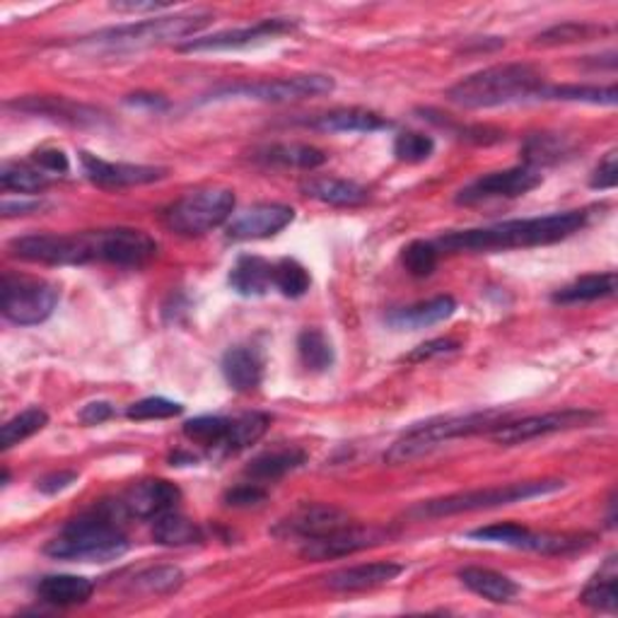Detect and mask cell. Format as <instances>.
Returning <instances> with one entry per match:
<instances>
[{
  "instance_id": "1",
  "label": "cell",
  "mask_w": 618,
  "mask_h": 618,
  "mask_svg": "<svg viewBox=\"0 0 618 618\" xmlns=\"http://www.w3.org/2000/svg\"><path fill=\"white\" fill-rule=\"evenodd\" d=\"M589 210H565L551 213V216L539 218H522V220H506L488 227H476V230H459L449 232L437 239V249L445 251H508V249H529V247H544L556 245L563 239L573 237L575 232L585 230L589 223Z\"/></svg>"
},
{
  "instance_id": "2",
  "label": "cell",
  "mask_w": 618,
  "mask_h": 618,
  "mask_svg": "<svg viewBox=\"0 0 618 618\" xmlns=\"http://www.w3.org/2000/svg\"><path fill=\"white\" fill-rule=\"evenodd\" d=\"M121 514H126L121 502H117V506H99L63 527V532L44 546V553L56 561H117L129 551V539L117 524Z\"/></svg>"
},
{
  "instance_id": "3",
  "label": "cell",
  "mask_w": 618,
  "mask_h": 618,
  "mask_svg": "<svg viewBox=\"0 0 618 618\" xmlns=\"http://www.w3.org/2000/svg\"><path fill=\"white\" fill-rule=\"evenodd\" d=\"M544 87V73L532 63H500L466 75L449 87L447 99L464 109H494L539 99Z\"/></svg>"
},
{
  "instance_id": "4",
  "label": "cell",
  "mask_w": 618,
  "mask_h": 618,
  "mask_svg": "<svg viewBox=\"0 0 618 618\" xmlns=\"http://www.w3.org/2000/svg\"><path fill=\"white\" fill-rule=\"evenodd\" d=\"M510 413L500 409H488V411H476L466 415H445V419H435L427 423L413 425L411 431L403 433L397 443L384 452L387 464H406L419 457H425L433 449L443 447L445 443L454 437H466L476 433H494L496 427L508 423Z\"/></svg>"
},
{
  "instance_id": "5",
  "label": "cell",
  "mask_w": 618,
  "mask_h": 618,
  "mask_svg": "<svg viewBox=\"0 0 618 618\" xmlns=\"http://www.w3.org/2000/svg\"><path fill=\"white\" fill-rule=\"evenodd\" d=\"M213 22L210 10H188L176 12V15H165L155 20H143L135 24H121L105 32H97L85 36L83 44H90L107 52H138V48H150L180 40H194V36L206 30Z\"/></svg>"
},
{
  "instance_id": "6",
  "label": "cell",
  "mask_w": 618,
  "mask_h": 618,
  "mask_svg": "<svg viewBox=\"0 0 618 618\" xmlns=\"http://www.w3.org/2000/svg\"><path fill=\"white\" fill-rule=\"evenodd\" d=\"M563 488H565V481H561V478H536V481L490 486V488L466 490V494H454L447 498L425 500V502H421V506H415L409 514L419 517V520H437V517H449V514L496 510V508L514 506V502L559 494V490H563Z\"/></svg>"
},
{
  "instance_id": "7",
  "label": "cell",
  "mask_w": 618,
  "mask_h": 618,
  "mask_svg": "<svg viewBox=\"0 0 618 618\" xmlns=\"http://www.w3.org/2000/svg\"><path fill=\"white\" fill-rule=\"evenodd\" d=\"M235 206L237 198L232 188L204 186L174 200L162 213V218H165V225L176 235L200 237L230 223Z\"/></svg>"
},
{
  "instance_id": "8",
  "label": "cell",
  "mask_w": 618,
  "mask_h": 618,
  "mask_svg": "<svg viewBox=\"0 0 618 618\" xmlns=\"http://www.w3.org/2000/svg\"><path fill=\"white\" fill-rule=\"evenodd\" d=\"M8 251L15 259L44 263V267H83L99 261V237L97 230L80 235H24L12 239Z\"/></svg>"
},
{
  "instance_id": "9",
  "label": "cell",
  "mask_w": 618,
  "mask_h": 618,
  "mask_svg": "<svg viewBox=\"0 0 618 618\" xmlns=\"http://www.w3.org/2000/svg\"><path fill=\"white\" fill-rule=\"evenodd\" d=\"M334 78L322 73L293 75V78H275V80H257V83H237L225 85L213 90L204 102H220V99H251V102H302V99L322 97L334 93Z\"/></svg>"
},
{
  "instance_id": "10",
  "label": "cell",
  "mask_w": 618,
  "mask_h": 618,
  "mask_svg": "<svg viewBox=\"0 0 618 618\" xmlns=\"http://www.w3.org/2000/svg\"><path fill=\"white\" fill-rule=\"evenodd\" d=\"M58 305V288L44 279L22 273H6L0 288L3 317L18 326H34L52 317Z\"/></svg>"
},
{
  "instance_id": "11",
  "label": "cell",
  "mask_w": 618,
  "mask_h": 618,
  "mask_svg": "<svg viewBox=\"0 0 618 618\" xmlns=\"http://www.w3.org/2000/svg\"><path fill=\"white\" fill-rule=\"evenodd\" d=\"M481 544H498V546H510V549H522V551H536V553H549V556H563V553H573L587 546L583 536L575 534H553V532H534V529L522 527L517 522H500L474 529L466 534Z\"/></svg>"
},
{
  "instance_id": "12",
  "label": "cell",
  "mask_w": 618,
  "mask_h": 618,
  "mask_svg": "<svg viewBox=\"0 0 618 618\" xmlns=\"http://www.w3.org/2000/svg\"><path fill=\"white\" fill-rule=\"evenodd\" d=\"M601 421V413L589 411V409H563V411H551L541 415H529V419L514 421V423H502L496 427L494 440L498 445L514 447L524 445L529 440L546 437L553 433H567L577 431V427H592Z\"/></svg>"
},
{
  "instance_id": "13",
  "label": "cell",
  "mask_w": 618,
  "mask_h": 618,
  "mask_svg": "<svg viewBox=\"0 0 618 618\" xmlns=\"http://www.w3.org/2000/svg\"><path fill=\"white\" fill-rule=\"evenodd\" d=\"M297 28V22L288 18H271L261 20L251 28H239V30H225L218 34L208 36H194L180 46V52L186 54H198V52H237V48H249L279 40L283 34H290Z\"/></svg>"
},
{
  "instance_id": "14",
  "label": "cell",
  "mask_w": 618,
  "mask_h": 618,
  "mask_svg": "<svg viewBox=\"0 0 618 618\" xmlns=\"http://www.w3.org/2000/svg\"><path fill=\"white\" fill-rule=\"evenodd\" d=\"M544 182L539 170L532 167H512L502 172H490L478 176L476 182L464 186L457 194L459 206H476L486 204V200H498V198H520Z\"/></svg>"
},
{
  "instance_id": "15",
  "label": "cell",
  "mask_w": 618,
  "mask_h": 618,
  "mask_svg": "<svg viewBox=\"0 0 618 618\" xmlns=\"http://www.w3.org/2000/svg\"><path fill=\"white\" fill-rule=\"evenodd\" d=\"M389 536H392V532L384 527L348 524L344 529H338V532H334V534L302 541L300 556L307 561L344 559V556H353V553H358V551L380 546V544H384V541H389Z\"/></svg>"
},
{
  "instance_id": "16",
  "label": "cell",
  "mask_w": 618,
  "mask_h": 618,
  "mask_svg": "<svg viewBox=\"0 0 618 618\" xmlns=\"http://www.w3.org/2000/svg\"><path fill=\"white\" fill-rule=\"evenodd\" d=\"M99 237V261L113 263V267L138 269L158 254V242L143 230L133 227H111V230H97Z\"/></svg>"
},
{
  "instance_id": "17",
  "label": "cell",
  "mask_w": 618,
  "mask_h": 618,
  "mask_svg": "<svg viewBox=\"0 0 618 618\" xmlns=\"http://www.w3.org/2000/svg\"><path fill=\"white\" fill-rule=\"evenodd\" d=\"M348 524L353 522L346 510H340L336 506H326V502H312V506H302L293 514L285 517V520H281L279 527L273 529V534L310 541V539L334 534Z\"/></svg>"
},
{
  "instance_id": "18",
  "label": "cell",
  "mask_w": 618,
  "mask_h": 618,
  "mask_svg": "<svg viewBox=\"0 0 618 618\" xmlns=\"http://www.w3.org/2000/svg\"><path fill=\"white\" fill-rule=\"evenodd\" d=\"M85 176L102 188H129L160 182L167 176L165 167L133 165V162H107L93 153H80Z\"/></svg>"
},
{
  "instance_id": "19",
  "label": "cell",
  "mask_w": 618,
  "mask_h": 618,
  "mask_svg": "<svg viewBox=\"0 0 618 618\" xmlns=\"http://www.w3.org/2000/svg\"><path fill=\"white\" fill-rule=\"evenodd\" d=\"M295 220V210L285 204H257L227 223V237L235 242H249V239H269L283 232Z\"/></svg>"
},
{
  "instance_id": "20",
  "label": "cell",
  "mask_w": 618,
  "mask_h": 618,
  "mask_svg": "<svg viewBox=\"0 0 618 618\" xmlns=\"http://www.w3.org/2000/svg\"><path fill=\"white\" fill-rule=\"evenodd\" d=\"M182 500V490L165 478H148L138 481L126 490V496L119 500L123 512L138 520H158L160 514H167L176 510Z\"/></svg>"
},
{
  "instance_id": "21",
  "label": "cell",
  "mask_w": 618,
  "mask_h": 618,
  "mask_svg": "<svg viewBox=\"0 0 618 618\" xmlns=\"http://www.w3.org/2000/svg\"><path fill=\"white\" fill-rule=\"evenodd\" d=\"M10 109H18L24 113H32V117H44L58 123H68L73 129H87V126H102L107 119L105 113L87 107L80 102H73L68 97H24L15 99V102L8 105Z\"/></svg>"
},
{
  "instance_id": "22",
  "label": "cell",
  "mask_w": 618,
  "mask_h": 618,
  "mask_svg": "<svg viewBox=\"0 0 618 618\" xmlns=\"http://www.w3.org/2000/svg\"><path fill=\"white\" fill-rule=\"evenodd\" d=\"M403 571H406V567L392 561L362 563L332 573L326 577V587L334 592H365V589H375L394 583Z\"/></svg>"
},
{
  "instance_id": "23",
  "label": "cell",
  "mask_w": 618,
  "mask_h": 618,
  "mask_svg": "<svg viewBox=\"0 0 618 618\" xmlns=\"http://www.w3.org/2000/svg\"><path fill=\"white\" fill-rule=\"evenodd\" d=\"M223 377L235 392H254L263 382V353L257 346H232L223 356Z\"/></svg>"
},
{
  "instance_id": "24",
  "label": "cell",
  "mask_w": 618,
  "mask_h": 618,
  "mask_svg": "<svg viewBox=\"0 0 618 618\" xmlns=\"http://www.w3.org/2000/svg\"><path fill=\"white\" fill-rule=\"evenodd\" d=\"M307 126L322 133H375V131L389 129L392 123L382 119L380 113H375V111L348 107V109L326 111V113H322V117H314L307 121Z\"/></svg>"
},
{
  "instance_id": "25",
  "label": "cell",
  "mask_w": 618,
  "mask_h": 618,
  "mask_svg": "<svg viewBox=\"0 0 618 618\" xmlns=\"http://www.w3.org/2000/svg\"><path fill=\"white\" fill-rule=\"evenodd\" d=\"M454 310H457V302L449 295H437L427 302H419V305L397 310L387 317V324L397 332H419L427 329V326H435L440 322L449 319Z\"/></svg>"
},
{
  "instance_id": "26",
  "label": "cell",
  "mask_w": 618,
  "mask_h": 618,
  "mask_svg": "<svg viewBox=\"0 0 618 618\" xmlns=\"http://www.w3.org/2000/svg\"><path fill=\"white\" fill-rule=\"evenodd\" d=\"M95 585L93 579L83 575H46L36 585V597L52 607H75V604H85L93 597Z\"/></svg>"
},
{
  "instance_id": "27",
  "label": "cell",
  "mask_w": 618,
  "mask_h": 618,
  "mask_svg": "<svg viewBox=\"0 0 618 618\" xmlns=\"http://www.w3.org/2000/svg\"><path fill=\"white\" fill-rule=\"evenodd\" d=\"M302 194L338 208H353L368 200V188L358 182L338 180V176H312L302 184Z\"/></svg>"
},
{
  "instance_id": "28",
  "label": "cell",
  "mask_w": 618,
  "mask_h": 618,
  "mask_svg": "<svg viewBox=\"0 0 618 618\" xmlns=\"http://www.w3.org/2000/svg\"><path fill=\"white\" fill-rule=\"evenodd\" d=\"M459 579L466 589L494 604H510L520 595V585L508 575L488 571V567H462Z\"/></svg>"
},
{
  "instance_id": "29",
  "label": "cell",
  "mask_w": 618,
  "mask_h": 618,
  "mask_svg": "<svg viewBox=\"0 0 618 618\" xmlns=\"http://www.w3.org/2000/svg\"><path fill=\"white\" fill-rule=\"evenodd\" d=\"M227 281L237 295L263 297L273 288V263L261 257H239Z\"/></svg>"
},
{
  "instance_id": "30",
  "label": "cell",
  "mask_w": 618,
  "mask_h": 618,
  "mask_svg": "<svg viewBox=\"0 0 618 618\" xmlns=\"http://www.w3.org/2000/svg\"><path fill=\"white\" fill-rule=\"evenodd\" d=\"M254 160L273 167H293V170H317L329 155L324 150L307 143H273L257 150Z\"/></svg>"
},
{
  "instance_id": "31",
  "label": "cell",
  "mask_w": 618,
  "mask_h": 618,
  "mask_svg": "<svg viewBox=\"0 0 618 618\" xmlns=\"http://www.w3.org/2000/svg\"><path fill=\"white\" fill-rule=\"evenodd\" d=\"M307 462V454L302 449H273V452H263L259 454L257 459H251L247 466V476L254 484H269V481H279L285 474L300 469L302 464Z\"/></svg>"
},
{
  "instance_id": "32",
  "label": "cell",
  "mask_w": 618,
  "mask_h": 618,
  "mask_svg": "<svg viewBox=\"0 0 618 618\" xmlns=\"http://www.w3.org/2000/svg\"><path fill=\"white\" fill-rule=\"evenodd\" d=\"M618 567H616V556H609L599 567V573L589 579L587 587L579 595V601L585 607L604 611V614H616L618 607Z\"/></svg>"
},
{
  "instance_id": "33",
  "label": "cell",
  "mask_w": 618,
  "mask_h": 618,
  "mask_svg": "<svg viewBox=\"0 0 618 618\" xmlns=\"http://www.w3.org/2000/svg\"><path fill=\"white\" fill-rule=\"evenodd\" d=\"M616 295V273H589L583 279L573 281L571 285H565L553 293V302L559 305H577V302H595L604 297Z\"/></svg>"
},
{
  "instance_id": "34",
  "label": "cell",
  "mask_w": 618,
  "mask_h": 618,
  "mask_svg": "<svg viewBox=\"0 0 618 618\" xmlns=\"http://www.w3.org/2000/svg\"><path fill=\"white\" fill-rule=\"evenodd\" d=\"M575 145L567 141L563 135L556 133H536L529 135L524 145H522V155H524V165L539 170L544 165H556V162H563L573 155Z\"/></svg>"
},
{
  "instance_id": "35",
  "label": "cell",
  "mask_w": 618,
  "mask_h": 618,
  "mask_svg": "<svg viewBox=\"0 0 618 618\" xmlns=\"http://www.w3.org/2000/svg\"><path fill=\"white\" fill-rule=\"evenodd\" d=\"M153 539L160 546H194L204 541V529L184 514H176L174 510L167 514H160L153 524Z\"/></svg>"
},
{
  "instance_id": "36",
  "label": "cell",
  "mask_w": 618,
  "mask_h": 618,
  "mask_svg": "<svg viewBox=\"0 0 618 618\" xmlns=\"http://www.w3.org/2000/svg\"><path fill=\"white\" fill-rule=\"evenodd\" d=\"M48 184H52V176L34 167L32 162H6L0 170V186L20 196L40 194Z\"/></svg>"
},
{
  "instance_id": "37",
  "label": "cell",
  "mask_w": 618,
  "mask_h": 618,
  "mask_svg": "<svg viewBox=\"0 0 618 618\" xmlns=\"http://www.w3.org/2000/svg\"><path fill=\"white\" fill-rule=\"evenodd\" d=\"M539 99H553V102H583V105H604L614 107L618 102L616 85L595 87V85H553L541 90Z\"/></svg>"
},
{
  "instance_id": "38",
  "label": "cell",
  "mask_w": 618,
  "mask_h": 618,
  "mask_svg": "<svg viewBox=\"0 0 618 618\" xmlns=\"http://www.w3.org/2000/svg\"><path fill=\"white\" fill-rule=\"evenodd\" d=\"M230 427L232 419H225V415H198V419L184 423V435L192 440L194 445L225 452Z\"/></svg>"
},
{
  "instance_id": "39",
  "label": "cell",
  "mask_w": 618,
  "mask_h": 618,
  "mask_svg": "<svg viewBox=\"0 0 618 618\" xmlns=\"http://www.w3.org/2000/svg\"><path fill=\"white\" fill-rule=\"evenodd\" d=\"M297 356L310 372H326L334 365V346L319 329H305L297 336Z\"/></svg>"
},
{
  "instance_id": "40",
  "label": "cell",
  "mask_w": 618,
  "mask_h": 618,
  "mask_svg": "<svg viewBox=\"0 0 618 618\" xmlns=\"http://www.w3.org/2000/svg\"><path fill=\"white\" fill-rule=\"evenodd\" d=\"M46 423H48V413L44 409H40V406H32L28 411L18 413L15 419H10L3 425V431H0V447L10 449V447L24 443V440H28V437L44 431Z\"/></svg>"
},
{
  "instance_id": "41",
  "label": "cell",
  "mask_w": 618,
  "mask_h": 618,
  "mask_svg": "<svg viewBox=\"0 0 618 618\" xmlns=\"http://www.w3.org/2000/svg\"><path fill=\"white\" fill-rule=\"evenodd\" d=\"M271 425V419L267 413H245L232 419V427L230 435H227V445H225V454L230 452H239L247 449L249 445L259 443V440L267 435Z\"/></svg>"
},
{
  "instance_id": "42",
  "label": "cell",
  "mask_w": 618,
  "mask_h": 618,
  "mask_svg": "<svg viewBox=\"0 0 618 618\" xmlns=\"http://www.w3.org/2000/svg\"><path fill=\"white\" fill-rule=\"evenodd\" d=\"M312 285L310 271L302 267L295 259H281L273 263V288L279 290L283 297L297 300L302 295H307V290Z\"/></svg>"
},
{
  "instance_id": "43",
  "label": "cell",
  "mask_w": 618,
  "mask_h": 618,
  "mask_svg": "<svg viewBox=\"0 0 618 618\" xmlns=\"http://www.w3.org/2000/svg\"><path fill=\"white\" fill-rule=\"evenodd\" d=\"M184 585V573L176 565H158L133 577V589L145 595H172Z\"/></svg>"
},
{
  "instance_id": "44",
  "label": "cell",
  "mask_w": 618,
  "mask_h": 618,
  "mask_svg": "<svg viewBox=\"0 0 618 618\" xmlns=\"http://www.w3.org/2000/svg\"><path fill=\"white\" fill-rule=\"evenodd\" d=\"M607 28H597L589 22H563L556 28H549L536 36L539 46H561V44H577V42H589L595 36L607 34Z\"/></svg>"
},
{
  "instance_id": "45",
  "label": "cell",
  "mask_w": 618,
  "mask_h": 618,
  "mask_svg": "<svg viewBox=\"0 0 618 618\" xmlns=\"http://www.w3.org/2000/svg\"><path fill=\"white\" fill-rule=\"evenodd\" d=\"M437 261H440L437 245L423 242V239L411 242L401 254L403 269H406L413 279H427V275H433V271L437 269Z\"/></svg>"
},
{
  "instance_id": "46",
  "label": "cell",
  "mask_w": 618,
  "mask_h": 618,
  "mask_svg": "<svg viewBox=\"0 0 618 618\" xmlns=\"http://www.w3.org/2000/svg\"><path fill=\"white\" fill-rule=\"evenodd\" d=\"M433 153H435V141L431 135L419 131H403L394 141L397 160L409 162V165H419V162L431 160Z\"/></svg>"
},
{
  "instance_id": "47",
  "label": "cell",
  "mask_w": 618,
  "mask_h": 618,
  "mask_svg": "<svg viewBox=\"0 0 618 618\" xmlns=\"http://www.w3.org/2000/svg\"><path fill=\"white\" fill-rule=\"evenodd\" d=\"M184 411L182 403L170 401L165 397H148L131 403L129 409H126V415H129L131 421H162V419H174V415H180Z\"/></svg>"
},
{
  "instance_id": "48",
  "label": "cell",
  "mask_w": 618,
  "mask_h": 618,
  "mask_svg": "<svg viewBox=\"0 0 618 618\" xmlns=\"http://www.w3.org/2000/svg\"><path fill=\"white\" fill-rule=\"evenodd\" d=\"M269 498L267 494V488H263L261 484H254V481H249V484H239L235 488H230L225 494V502L230 508H257L261 506L263 500Z\"/></svg>"
},
{
  "instance_id": "49",
  "label": "cell",
  "mask_w": 618,
  "mask_h": 618,
  "mask_svg": "<svg viewBox=\"0 0 618 618\" xmlns=\"http://www.w3.org/2000/svg\"><path fill=\"white\" fill-rule=\"evenodd\" d=\"M32 165L40 167L54 180V176H63L71 170V160L58 148H44V150H36L32 155Z\"/></svg>"
},
{
  "instance_id": "50",
  "label": "cell",
  "mask_w": 618,
  "mask_h": 618,
  "mask_svg": "<svg viewBox=\"0 0 618 618\" xmlns=\"http://www.w3.org/2000/svg\"><path fill=\"white\" fill-rule=\"evenodd\" d=\"M618 153L616 150H609L607 155L601 158L599 165L595 167L589 176V186L599 188V192H607V188H614L618 184Z\"/></svg>"
},
{
  "instance_id": "51",
  "label": "cell",
  "mask_w": 618,
  "mask_h": 618,
  "mask_svg": "<svg viewBox=\"0 0 618 618\" xmlns=\"http://www.w3.org/2000/svg\"><path fill=\"white\" fill-rule=\"evenodd\" d=\"M457 348H459L457 340L435 338V340H427V344H421L419 348L411 353L406 360L409 362H423V360H431L435 356H445V353H452V350H457Z\"/></svg>"
},
{
  "instance_id": "52",
  "label": "cell",
  "mask_w": 618,
  "mask_h": 618,
  "mask_svg": "<svg viewBox=\"0 0 618 618\" xmlns=\"http://www.w3.org/2000/svg\"><path fill=\"white\" fill-rule=\"evenodd\" d=\"M75 481H78V474L75 471H56V474H48L44 478L36 481V490L44 496H56L61 490L71 488Z\"/></svg>"
},
{
  "instance_id": "53",
  "label": "cell",
  "mask_w": 618,
  "mask_h": 618,
  "mask_svg": "<svg viewBox=\"0 0 618 618\" xmlns=\"http://www.w3.org/2000/svg\"><path fill=\"white\" fill-rule=\"evenodd\" d=\"M111 415H113V406L109 401H93V403H87V406H83L80 421L85 425H99V423L109 421Z\"/></svg>"
},
{
  "instance_id": "54",
  "label": "cell",
  "mask_w": 618,
  "mask_h": 618,
  "mask_svg": "<svg viewBox=\"0 0 618 618\" xmlns=\"http://www.w3.org/2000/svg\"><path fill=\"white\" fill-rule=\"evenodd\" d=\"M42 208V200L36 198H22L20 200H3V216L12 218V216H28V213H34Z\"/></svg>"
},
{
  "instance_id": "55",
  "label": "cell",
  "mask_w": 618,
  "mask_h": 618,
  "mask_svg": "<svg viewBox=\"0 0 618 618\" xmlns=\"http://www.w3.org/2000/svg\"><path fill=\"white\" fill-rule=\"evenodd\" d=\"M172 8L170 3H111V10L117 12H131V15H138V12H160Z\"/></svg>"
},
{
  "instance_id": "56",
  "label": "cell",
  "mask_w": 618,
  "mask_h": 618,
  "mask_svg": "<svg viewBox=\"0 0 618 618\" xmlns=\"http://www.w3.org/2000/svg\"><path fill=\"white\" fill-rule=\"evenodd\" d=\"M129 102H131V105H145V107H150V109L167 107L158 95H133V97L129 99Z\"/></svg>"
},
{
  "instance_id": "57",
  "label": "cell",
  "mask_w": 618,
  "mask_h": 618,
  "mask_svg": "<svg viewBox=\"0 0 618 618\" xmlns=\"http://www.w3.org/2000/svg\"><path fill=\"white\" fill-rule=\"evenodd\" d=\"M172 466H184V464H196L198 459L194 457V454H186V452H174L172 457H170Z\"/></svg>"
}]
</instances>
